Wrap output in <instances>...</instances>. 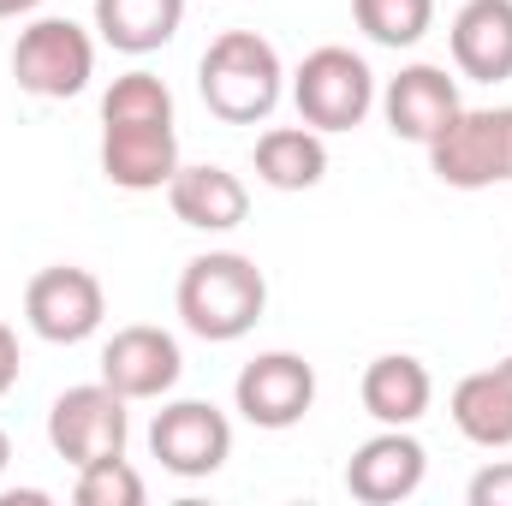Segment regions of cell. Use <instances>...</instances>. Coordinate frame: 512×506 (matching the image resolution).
<instances>
[{
	"instance_id": "ac0fdd59",
	"label": "cell",
	"mask_w": 512,
	"mask_h": 506,
	"mask_svg": "<svg viewBox=\"0 0 512 506\" xmlns=\"http://www.w3.org/2000/svg\"><path fill=\"white\" fill-rule=\"evenodd\" d=\"M185 0H96V30L120 54H155L179 36Z\"/></svg>"
},
{
	"instance_id": "ba28073f",
	"label": "cell",
	"mask_w": 512,
	"mask_h": 506,
	"mask_svg": "<svg viewBox=\"0 0 512 506\" xmlns=\"http://www.w3.org/2000/svg\"><path fill=\"white\" fill-rule=\"evenodd\" d=\"M149 453L161 459V471H173L185 483L215 477L227 465V453H233V423L209 399H173L149 423Z\"/></svg>"
},
{
	"instance_id": "277c9868",
	"label": "cell",
	"mask_w": 512,
	"mask_h": 506,
	"mask_svg": "<svg viewBox=\"0 0 512 506\" xmlns=\"http://www.w3.org/2000/svg\"><path fill=\"white\" fill-rule=\"evenodd\" d=\"M292 102H298L304 126L352 131V126H364V114L376 108V72L364 66V54L328 42V48L304 54V66L292 72Z\"/></svg>"
},
{
	"instance_id": "30bf717a",
	"label": "cell",
	"mask_w": 512,
	"mask_h": 506,
	"mask_svg": "<svg viewBox=\"0 0 512 506\" xmlns=\"http://www.w3.org/2000/svg\"><path fill=\"white\" fill-rule=\"evenodd\" d=\"M179 376H185L179 340L155 322H131L102 346V381L126 399H161L179 387Z\"/></svg>"
},
{
	"instance_id": "9a60e30c",
	"label": "cell",
	"mask_w": 512,
	"mask_h": 506,
	"mask_svg": "<svg viewBox=\"0 0 512 506\" xmlns=\"http://www.w3.org/2000/svg\"><path fill=\"white\" fill-rule=\"evenodd\" d=\"M167 203H173V215L185 221V227H197V233H233L245 215H251V191H245V179L239 173H227V167H179L173 179H167Z\"/></svg>"
},
{
	"instance_id": "2e32d148",
	"label": "cell",
	"mask_w": 512,
	"mask_h": 506,
	"mask_svg": "<svg viewBox=\"0 0 512 506\" xmlns=\"http://www.w3.org/2000/svg\"><path fill=\"white\" fill-rule=\"evenodd\" d=\"M364 411L382 423V429H411L423 411H429V399H435V381L429 370L417 364V358H405V352H387L376 358L370 370H364Z\"/></svg>"
},
{
	"instance_id": "603a6c76",
	"label": "cell",
	"mask_w": 512,
	"mask_h": 506,
	"mask_svg": "<svg viewBox=\"0 0 512 506\" xmlns=\"http://www.w3.org/2000/svg\"><path fill=\"white\" fill-rule=\"evenodd\" d=\"M471 506H512V459H501V465H483L477 477H471Z\"/></svg>"
},
{
	"instance_id": "8992f818",
	"label": "cell",
	"mask_w": 512,
	"mask_h": 506,
	"mask_svg": "<svg viewBox=\"0 0 512 506\" xmlns=\"http://www.w3.org/2000/svg\"><path fill=\"white\" fill-rule=\"evenodd\" d=\"M126 393H114L108 381H84V387H66L54 405H48V441L54 453L78 471V465H96V459H114L126 453L131 417H126Z\"/></svg>"
},
{
	"instance_id": "4316f807",
	"label": "cell",
	"mask_w": 512,
	"mask_h": 506,
	"mask_svg": "<svg viewBox=\"0 0 512 506\" xmlns=\"http://www.w3.org/2000/svg\"><path fill=\"white\" fill-rule=\"evenodd\" d=\"M495 370H501V381H507V387H512V358H501V364H495Z\"/></svg>"
},
{
	"instance_id": "7402d4cb",
	"label": "cell",
	"mask_w": 512,
	"mask_h": 506,
	"mask_svg": "<svg viewBox=\"0 0 512 506\" xmlns=\"http://www.w3.org/2000/svg\"><path fill=\"white\" fill-rule=\"evenodd\" d=\"M78 506H143V477L131 471L126 453L114 459H96V465H78Z\"/></svg>"
},
{
	"instance_id": "ffe728a7",
	"label": "cell",
	"mask_w": 512,
	"mask_h": 506,
	"mask_svg": "<svg viewBox=\"0 0 512 506\" xmlns=\"http://www.w3.org/2000/svg\"><path fill=\"white\" fill-rule=\"evenodd\" d=\"M102 126H173V90L155 72H126L102 96Z\"/></svg>"
},
{
	"instance_id": "5b68a950",
	"label": "cell",
	"mask_w": 512,
	"mask_h": 506,
	"mask_svg": "<svg viewBox=\"0 0 512 506\" xmlns=\"http://www.w3.org/2000/svg\"><path fill=\"white\" fill-rule=\"evenodd\" d=\"M90 72H96V42L72 18H36L12 42V78H18V90H30L42 102L78 96L90 84Z\"/></svg>"
},
{
	"instance_id": "7c38bea8",
	"label": "cell",
	"mask_w": 512,
	"mask_h": 506,
	"mask_svg": "<svg viewBox=\"0 0 512 506\" xmlns=\"http://www.w3.org/2000/svg\"><path fill=\"white\" fill-rule=\"evenodd\" d=\"M382 114L387 131L405 137V143H435L441 131L459 120V84L441 72V66H405L393 84L382 90Z\"/></svg>"
},
{
	"instance_id": "7a4b0ae2",
	"label": "cell",
	"mask_w": 512,
	"mask_h": 506,
	"mask_svg": "<svg viewBox=\"0 0 512 506\" xmlns=\"http://www.w3.org/2000/svg\"><path fill=\"white\" fill-rule=\"evenodd\" d=\"M197 90H203V108L227 126H256L274 114L280 90H286V66L274 54L268 36L256 30H221L197 66Z\"/></svg>"
},
{
	"instance_id": "3957f363",
	"label": "cell",
	"mask_w": 512,
	"mask_h": 506,
	"mask_svg": "<svg viewBox=\"0 0 512 506\" xmlns=\"http://www.w3.org/2000/svg\"><path fill=\"white\" fill-rule=\"evenodd\" d=\"M429 149V173L453 191L512 185V108H459V120Z\"/></svg>"
},
{
	"instance_id": "4fadbf2b",
	"label": "cell",
	"mask_w": 512,
	"mask_h": 506,
	"mask_svg": "<svg viewBox=\"0 0 512 506\" xmlns=\"http://www.w3.org/2000/svg\"><path fill=\"white\" fill-rule=\"evenodd\" d=\"M102 173L120 191H167L179 173V131L173 126H102Z\"/></svg>"
},
{
	"instance_id": "e0dca14e",
	"label": "cell",
	"mask_w": 512,
	"mask_h": 506,
	"mask_svg": "<svg viewBox=\"0 0 512 506\" xmlns=\"http://www.w3.org/2000/svg\"><path fill=\"white\" fill-rule=\"evenodd\" d=\"M328 173V143L316 126H274L256 137V179L274 191H310Z\"/></svg>"
},
{
	"instance_id": "484cf974",
	"label": "cell",
	"mask_w": 512,
	"mask_h": 506,
	"mask_svg": "<svg viewBox=\"0 0 512 506\" xmlns=\"http://www.w3.org/2000/svg\"><path fill=\"white\" fill-rule=\"evenodd\" d=\"M6 459H12V441H6V429H0V471H6Z\"/></svg>"
},
{
	"instance_id": "d4e9b609",
	"label": "cell",
	"mask_w": 512,
	"mask_h": 506,
	"mask_svg": "<svg viewBox=\"0 0 512 506\" xmlns=\"http://www.w3.org/2000/svg\"><path fill=\"white\" fill-rule=\"evenodd\" d=\"M42 0H0V18H24V12H36Z\"/></svg>"
},
{
	"instance_id": "44dd1931",
	"label": "cell",
	"mask_w": 512,
	"mask_h": 506,
	"mask_svg": "<svg viewBox=\"0 0 512 506\" xmlns=\"http://www.w3.org/2000/svg\"><path fill=\"white\" fill-rule=\"evenodd\" d=\"M352 18L382 48H417L435 24V0H352Z\"/></svg>"
},
{
	"instance_id": "9c48e42d",
	"label": "cell",
	"mask_w": 512,
	"mask_h": 506,
	"mask_svg": "<svg viewBox=\"0 0 512 506\" xmlns=\"http://www.w3.org/2000/svg\"><path fill=\"white\" fill-rule=\"evenodd\" d=\"M233 405L256 429H292L316 405V370L298 352H262L233 381Z\"/></svg>"
},
{
	"instance_id": "52a82bcc",
	"label": "cell",
	"mask_w": 512,
	"mask_h": 506,
	"mask_svg": "<svg viewBox=\"0 0 512 506\" xmlns=\"http://www.w3.org/2000/svg\"><path fill=\"white\" fill-rule=\"evenodd\" d=\"M102 316H108V292H102V280H96L90 268H78V262H54V268L30 274V286H24V322H30V334L48 340V346H78V340H90V334L102 328Z\"/></svg>"
},
{
	"instance_id": "cb8c5ba5",
	"label": "cell",
	"mask_w": 512,
	"mask_h": 506,
	"mask_svg": "<svg viewBox=\"0 0 512 506\" xmlns=\"http://www.w3.org/2000/svg\"><path fill=\"white\" fill-rule=\"evenodd\" d=\"M18 387V334L0 322V399Z\"/></svg>"
},
{
	"instance_id": "8fae6325",
	"label": "cell",
	"mask_w": 512,
	"mask_h": 506,
	"mask_svg": "<svg viewBox=\"0 0 512 506\" xmlns=\"http://www.w3.org/2000/svg\"><path fill=\"white\" fill-rule=\"evenodd\" d=\"M423 471H429L423 441L411 429H382V435H370L346 459V489H352V501H364V506H393V501H411L423 489Z\"/></svg>"
},
{
	"instance_id": "5bb4252c",
	"label": "cell",
	"mask_w": 512,
	"mask_h": 506,
	"mask_svg": "<svg viewBox=\"0 0 512 506\" xmlns=\"http://www.w3.org/2000/svg\"><path fill=\"white\" fill-rule=\"evenodd\" d=\"M453 66L477 84H501L512 78V0H465L453 30Z\"/></svg>"
},
{
	"instance_id": "d6986e66",
	"label": "cell",
	"mask_w": 512,
	"mask_h": 506,
	"mask_svg": "<svg viewBox=\"0 0 512 506\" xmlns=\"http://www.w3.org/2000/svg\"><path fill=\"white\" fill-rule=\"evenodd\" d=\"M453 423L465 441L477 447H512V387L501 381V370H477L453 387Z\"/></svg>"
},
{
	"instance_id": "6da1fadb",
	"label": "cell",
	"mask_w": 512,
	"mask_h": 506,
	"mask_svg": "<svg viewBox=\"0 0 512 506\" xmlns=\"http://www.w3.org/2000/svg\"><path fill=\"white\" fill-rule=\"evenodd\" d=\"M179 322L209 340V346H227V340H245L262 310H268V280L251 256L239 251H209V256H191L185 274H179Z\"/></svg>"
}]
</instances>
